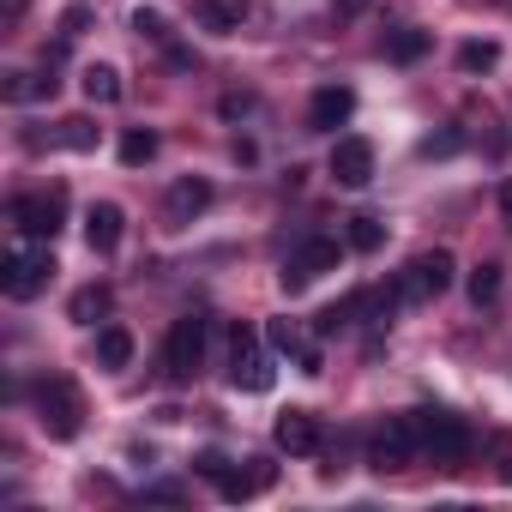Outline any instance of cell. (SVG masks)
Masks as SVG:
<instances>
[{
	"label": "cell",
	"mask_w": 512,
	"mask_h": 512,
	"mask_svg": "<svg viewBox=\"0 0 512 512\" xmlns=\"http://www.w3.org/2000/svg\"><path fill=\"white\" fill-rule=\"evenodd\" d=\"M410 422H416V440H422V452H428L440 470H458V464L470 458V446H476V434L464 428V416H452V410H440V404H422V410H410Z\"/></svg>",
	"instance_id": "1"
},
{
	"label": "cell",
	"mask_w": 512,
	"mask_h": 512,
	"mask_svg": "<svg viewBox=\"0 0 512 512\" xmlns=\"http://www.w3.org/2000/svg\"><path fill=\"white\" fill-rule=\"evenodd\" d=\"M49 278H55V253H49V241H19V247L0 253V296H7V302L43 296Z\"/></svg>",
	"instance_id": "2"
},
{
	"label": "cell",
	"mask_w": 512,
	"mask_h": 512,
	"mask_svg": "<svg viewBox=\"0 0 512 512\" xmlns=\"http://www.w3.org/2000/svg\"><path fill=\"white\" fill-rule=\"evenodd\" d=\"M452 278H458V260H452L446 247H434V253H416V260L392 278V290H398V302L410 308V302H434V296H446Z\"/></svg>",
	"instance_id": "3"
},
{
	"label": "cell",
	"mask_w": 512,
	"mask_h": 512,
	"mask_svg": "<svg viewBox=\"0 0 512 512\" xmlns=\"http://www.w3.org/2000/svg\"><path fill=\"white\" fill-rule=\"evenodd\" d=\"M205 332H211L205 314H181V320L169 326V338H163V374H169L175 386H187V380L205 368Z\"/></svg>",
	"instance_id": "4"
},
{
	"label": "cell",
	"mask_w": 512,
	"mask_h": 512,
	"mask_svg": "<svg viewBox=\"0 0 512 512\" xmlns=\"http://www.w3.org/2000/svg\"><path fill=\"white\" fill-rule=\"evenodd\" d=\"M31 404H37V422H43V434H55V440H73V434L85 428L79 386H73V380H61V374H55V380H43Z\"/></svg>",
	"instance_id": "5"
},
{
	"label": "cell",
	"mask_w": 512,
	"mask_h": 512,
	"mask_svg": "<svg viewBox=\"0 0 512 512\" xmlns=\"http://www.w3.org/2000/svg\"><path fill=\"white\" fill-rule=\"evenodd\" d=\"M344 247H350V241H332V235H308V241H302V247L290 253V260H284V272H278V278H284V290H290V296H302V290H308L314 278L338 272Z\"/></svg>",
	"instance_id": "6"
},
{
	"label": "cell",
	"mask_w": 512,
	"mask_h": 512,
	"mask_svg": "<svg viewBox=\"0 0 512 512\" xmlns=\"http://www.w3.org/2000/svg\"><path fill=\"white\" fill-rule=\"evenodd\" d=\"M272 380H278V368H272V356L260 350L253 326H235V332H229V386H235V392H272Z\"/></svg>",
	"instance_id": "7"
},
{
	"label": "cell",
	"mask_w": 512,
	"mask_h": 512,
	"mask_svg": "<svg viewBox=\"0 0 512 512\" xmlns=\"http://www.w3.org/2000/svg\"><path fill=\"white\" fill-rule=\"evenodd\" d=\"M7 217L31 235V241H55L61 223H67V193H19L7 205Z\"/></svg>",
	"instance_id": "8"
},
{
	"label": "cell",
	"mask_w": 512,
	"mask_h": 512,
	"mask_svg": "<svg viewBox=\"0 0 512 512\" xmlns=\"http://www.w3.org/2000/svg\"><path fill=\"white\" fill-rule=\"evenodd\" d=\"M422 452V440H416V422L410 416H392L380 434H374V446H368V464L380 470V476H392V470H410V458Z\"/></svg>",
	"instance_id": "9"
},
{
	"label": "cell",
	"mask_w": 512,
	"mask_h": 512,
	"mask_svg": "<svg viewBox=\"0 0 512 512\" xmlns=\"http://www.w3.org/2000/svg\"><path fill=\"white\" fill-rule=\"evenodd\" d=\"M272 434H278V446H284L290 458H314V452L326 446V428H320V416H314V410H284Z\"/></svg>",
	"instance_id": "10"
},
{
	"label": "cell",
	"mask_w": 512,
	"mask_h": 512,
	"mask_svg": "<svg viewBox=\"0 0 512 512\" xmlns=\"http://www.w3.org/2000/svg\"><path fill=\"white\" fill-rule=\"evenodd\" d=\"M350 115H356V91L350 85H320L314 103H308V133H338Z\"/></svg>",
	"instance_id": "11"
},
{
	"label": "cell",
	"mask_w": 512,
	"mask_h": 512,
	"mask_svg": "<svg viewBox=\"0 0 512 512\" xmlns=\"http://www.w3.org/2000/svg\"><path fill=\"white\" fill-rule=\"evenodd\" d=\"M332 181L338 187H368L374 181V145L368 139H338L332 145Z\"/></svg>",
	"instance_id": "12"
},
{
	"label": "cell",
	"mask_w": 512,
	"mask_h": 512,
	"mask_svg": "<svg viewBox=\"0 0 512 512\" xmlns=\"http://www.w3.org/2000/svg\"><path fill=\"white\" fill-rule=\"evenodd\" d=\"M205 205H211V181L205 175H181L169 187V199H163V217H169V229H187Z\"/></svg>",
	"instance_id": "13"
},
{
	"label": "cell",
	"mask_w": 512,
	"mask_h": 512,
	"mask_svg": "<svg viewBox=\"0 0 512 512\" xmlns=\"http://www.w3.org/2000/svg\"><path fill=\"white\" fill-rule=\"evenodd\" d=\"M193 19H199V31H211V37H235V31L253 19V7H247V0H193Z\"/></svg>",
	"instance_id": "14"
},
{
	"label": "cell",
	"mask_w": 512,
	"mask_h": 512,
	"mask_svg": "<svg viewBox=\"0 0 512 512\" xmlns=\"http://www.w3.org/2000/svg\"><path fill=\"white\" fill-rule=\"evenodd\" d=\"M121 205H109V199H97L91 211H85V241H91V253H115L121 247Z\"/></svg>",
	"instance_id": "15"
},
{
	"label": "cell",
	"mask_w": 512,
	"mask_h": 512,
	"mask_svg": "<svg viewBox=\"0 0 512 512\" xmlns=\"http://www.w3.org/2000/svg\"><path fill=\"white\" fill-rule=\"evenodd\" d=\"M272 464L266 458H253V470H223V482H217V494L223 500H247V494H260V488H272Z\"/></svg>",
	"instance_id": "16"
},
{
	"label": "cell",
	"mask_w": 512,
	"mask_h": 512,
	"mask_svg": "<svg viewBox=\"0 0 512 512\" xmlns=\"http://www.w3.org/2000/svg\"><path fill=\"white\" fill-rule=\"evenodd\" d=\"M428 49H434V37H428V31H416V25L386 31V61H398V67H416Z\"/></svg>",
	"instance_id": "17"
},
{
	"label": "cell",
	"mask_w": 512,
	"mask_h": 512,
	"mask_svg": "<svg viewBox=\"0 0 512 512\" xmlns=\"http://www.w3.org/2000/svg\"><path fill=\"white\" fill-rule=\"evenodd\" d=\"M133 350H139V344H133L127 326H103V332H97V362H103L109 374H121V368L133 362Z\"/></svg>",
	"instance_id": "18"
},
{
	"label": "cell",
	"mask_w": 512,
	"mask_h": 512,
	"mask_svg": "<svg viewBox=\"0 0 512 512\" xmlns=\"http://www.w3.org/2000/svg\"><path fill=\"white\" fill-rule=\"evenodd\" d=\"M157 145H163V139H157L151 127H127V133H121V163H127V169H145V163L157 157Z\"/></svg>",
	"instance_id": "19"
},
{
	"label": "cell",
	"mask_w": 512,
	"mask_h": 512,
	"mask_svg": "<svg viewBox=\"0 0 512 512\" xmlns=\"http://www.w3.org/2000/svg\"><path fill=\"white\" fill-rule=\"evenodd\" d=\"M85 97H91V103H121V73H115L109 61L85 67Z\"/></svg>",
	"instance_id": "20"
},
{
	"label": "cell",
	"mask_w": 512,
	"mask_h": 512,
	"mask_svg": "<svg viewBox=\"0 0 512 512\" xmlns=\"http://www.w3.org/2000/svg\"><path fill=\"white\" fill-rule=\"evenodd\" d=\"M344 241H350V253H380V241H386V223L380 217H350V229H344Z\"/></svg>",
	"instance_id": "21"
},
{
	"label": "cell",
	"mask_w": 512,
	"mask_h": 512,
	"mask_svg": "<svg viewBox=\"0 0 512 512\" xmlns=\"http://www.w3.org/2000/svg\"><path fill=\"white\" fill-rule=\"evenodd\" d=\"M67 314H73L79 326H91L97 314H109V284H85V290L73 296V308H67Z\"/></svg>",
	"instance_id": "22"
},
{
	"label": "cell",
	"mask_w": 512,
	"mask_h": 512,
	"mask_svg": "<svg viewBox=\"0 0 512 512\" xmlns=\"http://www.w3.org/2000/svg\"><path fill=\"white\" fill-rule=\"evenodd\" d=\"M458 67H464V73H488V67H500V43H488V37H482V43H464V49H458Z\"/></svg>",
	"instance_id": "23"
},
{
	"label": "cell",
	"mask_w": 512,
	"mask_h": 512,
	"mask_svg": "<svg viewBox=\"0 0 512 512\" xmlns=\"http://www.w3.org/2000/svg\"><path fill=\"white\" fill-rule=\"evenodd\" d=\"M55 145H67V151H97V127H91L85 115H79V121H61Z\"/></svg>",
	"instance_id": "24"
},
{
	"label": "cell",
	"mask_w": 512,
	"mask_h": 512,
	"mask_svg": "<svg viewBox=\"0 0 512 512\" xmlns=\"http://www.w3.org/2000/svg\"><path fill=\"white\" fill-rule=\"evenodd\" d=\"M494 296H500V266H476V272H470V302L488 308Z\"/></svg>",
	"instance_id": "25"
},
{
	"label": "cell",
	"mask_w": 512,
	"mask_h": 512,
	"mask_svg": "<svg viewBox=\"0 0 512 512\" xmlns=\"http://www.w3.org/2000/svg\"><path fill=\"white\" fill-rule=\"evenodd\" d=\"M266 338H272V350H278V356H302V350H308V344H302V332H296V320H272V326H266Z\"/></svg>",
	"instance_id": "26"
},
{
	"label": "cell",
	"mask_w": 512,
	"mask_h": 512,
	"mask_svg": "<svg viewBox=\"0 0 512 512\" xmlns=\"http://www.w3.org/2000/svg\"><path fill=\"white\" fill-rule=\"evenodd\" d=\"M458 145H464V133H458V127H446V133H428L416 151H422V157H452Z\"/></svg>",
	"instance_id": "27"
},
{
	"label": "cell",
	"mask_w": 512,
	"mask_h": 512,
	"mask_svg": "<svg viewBox=\"0 0 512 512\" xmlns=\"http://www.w3.org/2000/svg\"><path fill=\"white\" fill-rule=\"evenodd\" d=\"M133 31H139V37H151V43H169V25H163V13H151V7H139V13H133Z\"/></svg>",
	"instance_id": "28"
},
{
	"label": "cell",
	"mask_w": 512,
	"mask_h": 512,
	"mask_svg": "<svg viewBox=\"0 0 512 512\" xmlns=\"http://www.w3.org/2000/svg\"><path fill=\"white\" fill-rule=\"evenodd\" d=\"M85 25H91V7H85V0H73V7L61 13V37L73 43V37H85Z\"/></svg>",
	"instance_id": "29"
},
{
	"label": "cell",
	"mask_w": 512,
	"mask_h": 512,
	"mask_svg": "<svg viewBox=\"0 0 512 512\" xmlns=\"http://www.w3.org/2000/svg\"><path fill=\"white\" fill-rule=\"evenodd\" d=\"M193 470H199L205 482H223V470H229V458H223V452H199V458H193Z\"/></svg>",
	"instance_id": "30"
},
{
	"label": "cell",
	"mask_w": 512,
	"mask_h": 512,
	"mask_svg": "<svg viewBox=\"0 0 512 512\" xmlns=\"http://www.w3.org/2000/svg\"><path fill=\"white\" fill-rule=\"evenodd\" d=\"M145 500H157V506H181V500H187V488H181V482H151V488H145Z\"/></svg>",
	"instance_id": "31"
},
{
	"label": "cell",
	"mask_w": 512,
	"mask_h": 512,
	"mask_svg": "<svg viewBox=\"0 0 512 512\" xmlns=\"http://www.w3.org/2000/svg\"><path fill=\"white\" fill-rule=\"evenodd\" d=\"M0 91H7V103H25L31 97V73H7V85H0Z\"/></svg>",
	"instance_id": "32"
},
{
	"label": "cell",
	"mask_w": 512,
	"mask_h": 512,
	"mask_svg": "<svg viewBox=\"0 0 512 512\" xmlns=\"http://www.w3.org/2000/svg\"><path fill=\"white\" fill-rule=\"evenodd\" d=\"M494 205H500V217H506V229H512V175L500 181V193H494Z\"/></svg>",
	"instance_id": "33"
},
{
	"label": "cell",
	"mask_w": 512,
	"mask_h": 512,
	"mask_svg": "<svg viewBox=\"0 0 512 512\" xmlns=\"http://www.w3.org/2000/svg\"><path fill=\"white\" fill-rule=\"evenodd\" d=\"M235 163H260V145H253V139H235Z\"/></svg>",
	"instance_id": "34"
},
{
	"label": "cell",
	"mask_w": 512,
	"mask_h": 512,
	"mask_svg": "<svg viewBox=\"0 0 512 512\" xmlns=\"http://www.w3.org/2000/svg\"><path fill=\"white\" fill-rule=\"evenodd\" d=\"M368 13V0H338V19H362Z\"/></svg>",
	"instance_id": "35"
},
{
	"label": "cell",
	"mask_w": 512,
	"mask_h": 512,
	"mask_svg": "<svg viewBox=\"0 0 512 512\" xmlns=\"http://www.w3.org/2000/svg\"><path fill=\"white\" fill-rule=\"evenodd\" d=\"M25 19V0H7V25H19Z\"/></svg>",
	"instance_id": "36"
}]
</instances>
